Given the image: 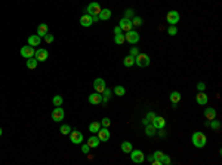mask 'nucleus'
<instances>
[{
    "instance_id": "f257e3e1",
    "label": "nucleus",
    "mask_w": 222,
    "mask_h": 165,
    "mask_svg": "<svg viewBox=\"0 0 222 165\" xmlns=\"http://www.w3.org/2000/svg\"><path fill=\"white\" fill-rule=\"evenodd\" d=\"M191 140H193V144H194L195 147H198V149L204 147V146H206V143H207V138H206V135H204L203 132H200V131L194 132Z\"/></svg>"
},
{
    "instance_id": "f03ea898",
    "label": "nucleus",
    "mask_w": 222,
    "mask_h": 165,
    "mask_svg": "<svg viewBox=\"0 0 222 165\" xmlns=\"http://www.w3.org/2000/svg\"><path fill=\"white\" fill-rule=\"evenodd\" d=\"M135 64L138 66V67H147L148 64H150V57L147 54H139L135 57Z\"/></svg>"
},
{
    "instance_id": "7ed1b4c3",
    "label": "nucleus",
    "mask_w": 222,
    "mask_h": 165,
    "mask_svg": "<svg viewBox=\"0 0 222 165\" xmlns=\"http://www.w3.org/2000/svg\"><path fill=\"white\" fill-rule=\"evenodd\" d=\"M124 37H126V42L132 43V45H136V43L139 42V33L135 31V30H129V31H126Z\"/></svg>"
},
{
    "instance_id": "20e7f679",
    "label": "nucleus",
    "mask_w": 222,
    "mask_h": 165,
    "mask_svg": "<svg viewBox=\"0 0 222 165\" xmlns=\"http://www.w3.org/2000/svg\"><path fill=\"white\" fill-rule=\"evenodd\" d=\"M101 5L99 3H96V2H94V3H89L88 5V9H86V12H88L89 15H92V16H98L99 15V12H101Z\"/></svg>"
},
{
    "instance_id": "39448f33",
    "label": "nucleus",
    "mask_w": 222,
    "mask_h": 165,
    "mask_svg": "<svg viewBox=\"0 0 222 165\" xmlns=\"http://www.w3.org/2000/svg\"><path fill=\"white\" fill-rule=\"evenodd\" d=\"M129 155H130V159L133 161L135 164H142V162L145 161V156H144V153H142L141 150H133V149H132V152H130Z\"/></svg>"
},
{
    "instance_id": "423d86ee",
    "label": "nucleus",
    "mask_w": 222,
    "mask_h": 165,
    "mask_svg": "<svg viewBox=\"0 0 222 165\" xmlns=\"http://www.w3.org/2000/svg\"><path fill=\"white\" fill-rule=\"evenodd\" d=\"M70 140H71L73 144H80V143H83V134H81L80 131L73 130L70 132Z\"/></svg>"
},
{
    "instance_id": "0eeeda50",
    "label": "nucleus",
    "mask_w": 222,
    "mask_h": 165,
    "mask_svg": "<svg viewBox=\"0 0 222 165\" xmlns=\"http://www.w3.org/2000/svg\"><path fill=\"white\" fill-rule=\"evenodd\" d=\"M105 88H107V83H105V80H104L102 77H98V79H95V80H94V89H95V92H99V94H102Z\"/></svg>"
},
{
    "instance_id": "6e6552de",
    "label": "nucleus",
    "mask_w": 222,
    "mask_h": 165,
    "mask_svg": "<svg viewBox=\"0 0 222 165\" xmlns=\"http://www.w3.org/2000/svg\"><path fill=\"white\" fill-rule=\"evenodd\" d=\"M64 116H65V112H64V109L62 107H55L54 112H52V121H55V122H61L62 119H64Z\"/></svg>"
},
{
    "instance_id": "1a4fd4ad",
    "label": "nucleus",
    "mask_w": 222,
    "mask_h": 165,
    "mask_svg": "<svg viewBox=\"0 0 222 165\" xmlns=\"http://www.w3.org/2000/svg\"><path fill=\"white\" fill-rule=\"evenodd\" d=\"M166 21H168L170 25H175V24L179 22V14H178L176 11H170V12H168V15H166Z\"/></svg>"
},
{
    "instance_id": "9d476101",
    "label": "nucleus",
    "mask_w": 222,
    "mask_h": 165,
    "mask_svg": "<svg viewBox=\"0 0 222 165\" xmlns=\"http://www.w3.org/2000/svg\"><path fill=\"white\" fill-rule=\"evenodd\" d=\"M34 54H36V51H34L33 46H30V45H25V46H22L21 48V55L24 57V58H33Z\"/></svg>"
},
{
    "instance_id": "9b49d317",
    "label": "nucleus",
    "mask_w": 222,
    "mask_h": 165,
    "mask_svg": "<svg viewBox=\"0 0 222 165\" xmlns=\"http://www.w3.org/2000/svg\"><path fill=\"white\" fill-rule=\"evenodd\" d=\"M34 58H36L39 62L46 61L47 58H49V52H47L46 49H37V51H36V54H34Z\"/></svg>"
},
{
    "instance_id": "f8f14e48",
    "label": "nucleus",
    "mask_w": 222,
    "mask_h": 165,
    "mask_svg": "<svg viewBox=\"0 0 222 165\" xmlns=\"http://www.w3.org/2000/svg\"><path fill=\"white\" fill-rule=\"evenodd\" d=\"M89 103L92 104V106H98V104L102 103V94H99V92H94V94H90L89 95Z\"/></svg>"
},
{
    "instance_id": "ddd939ff",
    "label": "nucleus",
    "mask_w": 222,
    "mask_h": 165,
    "mask_svg": "<svg viewBox=\"0 0 222 165\" xmlns=\"http://www.w3.org/2000/svg\"><path fill=\"white\" fill-rule=\"evenodd\" d=\"M96 135H98V138H99L101 141H108V140H110V131H108V128H105V126H101L99 131L96 132Z\"/></svg>"
},
{
    "instance_id": "4468645a",
    "label": "nucleus",
    "mask_w": 222,
    "mask_h": 165,
    "mask_svg": "<svg viewBox=\"0 0 222 165\" xmlns=\"http://www.w3.org/2000/svg\"><path fill=\"white\" fill-rule=\"evenodd\" d=\"M119 27L121 28V31H129V30H132L133 25H132V21L123 16V18L120 20V22H119Z\"/></svg>"
},
{
    "instance_id": "2eb2a0df",
    "label": "nucleus",
    "mask_w": 222,
    "mask_h": 165,
    "mask_svg": "<svg viewBox=\"0 0 222 165\" xmlns=\"http://www.w3.org/2000/svg\"><path fill=\"white\" fill-rule=\"evenodd\" d=\"M80 24H81V27H90L92 24H94V18H92V15H89V14H85V15H81V18H80Z\"/></svg>"
},
{
    "instance_id": "dca6fc26",
    "label": "nucleus",
    "mask_w": 222,
    "mask_h": 165,
    "mask_svg": "<svg viewBox=\"0 0 222 165\" xmlns=\"http://www.w3.org/2000/svg\"><path fill=\"white\" fill-rule=\"evenodd\" d=\"M151 124L155 126V130H163V128L166 126V119L162 117V116H155L154 121H153Z\"/></svg>"
},
{
    "instance_id": "f3484780",
    "label": "nucleus",
    "mask_w": 222,
    "mask_h": 165,
    "mask_svg": "<svg viewBox=\"0 0 222 165\" xmlns=\"http://www.w3.org/2000/svg\"><path fill=\"white\" fill-rule=\"evenodd\" d=\"M195 101H197V104H200V106L207 104L209 98H207V95L204 94V91H198V94L195 95Z\"/></svg>"
},
{
    "instance_id": "a211bd4d",
    "label": "nucleus",
    "mask_w": 222,
    "mask_h": 165,
    "mask_svg": "<svg viewBox=\"0 0 222 165\" xmlns=\"http://www.w3.org/2000/svg\"><path fill=\"white\" fill-rule=\"evenodd\" d=\"M40 42H41V37L39 34H33V36H30V37H28V45H30V46H39V45H40Z\"/></svg>"
},
{
    "instance_id": "6ab92c4d",
    "label": "nucleus",
    "mask_w": 222,
    "mask_h": 165,
    "mask_svg": "<svg viewBox=\"0 0 222 165\" xmlns=\"http://www.w3.org/2000/svg\"><path fill=\"white\" fill-rule=\"evenodd\" d=\"M204 117L207 121H212V119H216V110L213 107H207L204 110Z\"/></svg>"
},
{
    "instance_id": "aec40b11",
    "label": "nucleus",
    "mask_w": 222,
    "mask_h": 165,
    "mask_svg": "<svg viewBox=\"0 0 222 165\" xmlns=\"http://www.w3.org/2000/svg\"><path fill=\"white\" fill-rule=\"evenodd\" d=\"M111 15H113V12L110 11V9H101V12H99V20H102V21H107V20H110L111 18Z\"/></svg>"
},
{
    "instance_id": "412c9836",
    "label": "nucleus",
    "mask_w": 222,
    "mask_h": 165,
    "mask_svg": "<svg viewBox=\"0 0 222 165\" xmlns=\"http://www.w3.org/2000/svg\"><path fill=\"white\" fill-rule=\"evenodd\" d=\"M99 143H101V140L98 138V135H92V137L88 138V144L90 146V149H92V147H98Z\"/></svg>"
},
{
    "instance_id": "4be33fe9",
    "label": "nucleus",
    "mask_w": 222,
    "mask_h": 165,
    "mask_svg": "<svg viewBox=\"0 0 222 165\" xmlns=\"http://www.w3.org/2000/svg\"><path fill=\"white\" fill-rule=\"evenodd\" d=\"M169 100L172 101V104H178L181 101V94L178 92V91H173V92H170V95H169Z\"/></svg>"
},
{
    "instance_id": "5701e85b",
    "label": "nucleus",
    "mask_w": 222,
    "mask_h": 165,
    "mask_svg": "<svg viewBox=\"0 0 222 165\" xmlns=\"http://www.w3.org/2000/svg\"><path fill=\"white\" fill-rule=\"evenodd\" d=\"M145 134H147L148 137H153V135L155 134V126L151 124V122L145 125Z\"/></svg>"
},
{
    "instance_id": "b1692460",
    "label": "nucleus",
    "mask_w": 222,
    "mask_h": 165,
    "mask_svg": "<svg viewBox=\"0 0 222 165\" xmlns=\"http://www.w3.org/2000/svg\"><path fill=\"white\" fill-rule=\"evenodd\" d=\"M132 143L130 141H123L121 143V152H124V153H130L132 152Z\"/></svg>"
},
{
    "instance_id": "393cba45",
    "label": "nucleus",
    "mask_w": 222,
    "mask_h": 165,
    "mask_svg": "<svg viewBox=\"0 0 222 165\" xmlns=\"http://www.w3.org/2000/svg\"><path fill=\"white\" fill-rule=\"evenodd\" d=\"M209 126L213 131H219L221 130V122L216 121V119H212V121H209Z\"/></svg>"
},
{
    "instance_id": "a878e982",
    "label": "nucleus",
    "mask_w": 222,
    "mask_h": 165,
    "mask_svg": "<svg viewBox=\"0 0 222 165\" xmlns=\"http://www.w3.org/2000/svg\"><path fill=\"white\" fill-rule=\"evenodd\" d=\"M37 34L40 36V37L47 34V24H40V25H39V28H37Z\"/></svg>"
},
{
    "instance_id": "bb28decb",
    "label": "nucleus",
    "mask_w": 222,
    "mask_h": 165,
    "mask_svg": "<svg viewBox=\"0 0 222 165\" xmlns=\"http://www.w3.org/2000/svg\"><path fill=\"white\" fill-rule=\"evenodd\" d=\"M99 128H101V122H92V124L89 125V131L92 134H96L99 131Z\"/></svg>"
},
{
    "instance_id": "cd10ccee",
    "label": "nucleus",
    "mask_w": 222,
    "mask_h": 165,
    "mask_svg": "<svg viewBox=\"0 0 222 165\" xmlns=\"http://www.w3.org/2000/svg\"><path fill=\"white\" fill-rule=\"evenodd\" d=\"M37 64H39V61H37L34 57H33V58H28V60H27V67L30 70H34L36 67H37Z\"/></svg>"
},
{
    "instance_id": "c85d7f7f",
    "label": "nucleus",
    "mask_w": 222,
    "mask_h": 165,
    "mask_svg": "<svg viewBox=\"0 0 222 165\" xmlns=\"http://www.w3.org/2000/svg\"><path fill=\"white\" fill-rule=\"evenodd\" d=\"M123 64H124V67H132L135 64V58L132 55H128V57L123 60Z\"/></svg>"
},
{
    "instance_id": "c756f323",
    "label": "nucleus",
    "mask_w": 222,
    "mask_h": 165,
    "mask_svg": "<svg viewBox=\"0 0 222 165\" xmlns=\"http://www.w3.org/2000/svg\"><path fill=\"white\" fill-rule=\"evenodd\" d=\"M114 42L117 43V45H123V43L126 42V37H124V34H123V33H120V34H115L114 36Z\"/></svg>"
},
{
    "instance_id": "7c9ffc66",
    "label": "nucleus",
    "mask_w": 222,
    "mask_h": 165,
    "mask_svg": "<svg viewBox=\"0 0 222 165\" xmlns=\"http://www.w3.org/2000/svg\"><path fill=\"white\" fill-rule=\"evenodd\" d=\"M62 101H64V100H62V97H61V95H55L54 98H52V103H54L55 107H59V106H62Z\"/></svg>"
},
{
    "instance_id": "2f4dec72",
    "label": "nucleus",
    "mask_w": 222,
    "mask_h": 165,
    "mask_svg": "<svg viewBox=\"0 0 222 165\" xmlns=\"http://www.w3.org/2000/svg\"><path fill=\"white\" fill-rule=\"evenodd\" d=\"M110 97H111V91L108 89V88H105L104 92H102V103H107L108 100H110Z\"/></svg>"
},
{
    "instance_id": "473e14b6",
    "label": "nucleus",
    "mask_w": 222,
    "mask_h": 165,
    "mask_svg": "<svg viewBox=\"0 0 222 165\" xmlns=\"http://www.w3.org/2000/svg\"><path fill=\"white\" fill-rule=\"evenodd\" d=\"M130 21H132V25H133V27H141L142 25V18L141 16H133Z\"/></svg>"
},
{
    "instance_id": "72a5a7b5",
    "label": "nucleus",
    "mask_w": 222,
    "mask_h": 165,
    "mask_svg": "<svg viewBox=\"0 0 222 165\" xmlns=\"http://www.w3.org/2000/svg\"><path fill=\"white\" fill-rule=\"evenodd\" d=\"M114 94L115 95H119V97H123L124 94H126V89H124L123 86H119V85H117V86L114 88Z\"/></svg>"
},
{
    "instance_id": "f704fd0d",
    "label": "nucleus",
    "mask_w": 222,
    "mask_h": 165,
    "mask_svg": "<svg viewBox=\"0 0 222 165\" xmlns=\"http://www.w3.org/2000/svg\"><path fill=\"white\" fill-rule=\"evenodd\" d=\"M59 131L64 134V135H67V134H70V132H71V126H70V125H62Z\"/></svg>"
},
{
    "instance_id": "c9c22d12",
    "label": "nucleus",
    "mask_w": 222,
    "mask_h": 165,
    "mask_svg": "<svg viewBox=\"0 0 222 165\" xmlns=\"http://www.w3.org/2000/svg\"><path fill=\"white\" fill-rule=\"evenodd\" d=\"M133 16H135L133 9H126V11H124V18H128V20H130V18H133Z\"/></svg>"
},
{
    "instance_id": "e433bc0d",
    "label": "nucleus",
    "mask_w": 222,
    "mask_h": 165,
    "mask_svg": "<svg viewBox=\"0 0 222 165\" xmlns=\"http://www.w3.org/2000/svg\"><path fill=\"white\" fill-rule=\"evenodd\" d=\"M153 156H154V159H159V161H162L163 156H164V153H163L162 150H155L154 153H153Z\"/></svg>"
},
{
    "instance_id": "4c0bfd02",
    "label": "nucleus",
    "mask_w": 222,
    "mask_h": 165,
    "mask_svg": "<svg viewBox=\"0 0 222 165\" xmlns=\"http://www.w3.org/2000/svg\"><path fill=\"white\" fill-rule=\"evenodd\" d=\"M168 33H169L170 36L178 34V28H176V25H170V27L168 28Z\"/></svg>"
},
{
    "instance_id": "58836bf2",
    "label": "nucleus",
    "mask_w": 222,
    "mask_h": 165,
    "mask_svg": "<svg viewBox=\"0 0 222 165\" xmlns=\"http://www.w3.org/2000/svg\"><path fill=\"white\" fill-rule=\"evenodd\" d=\"M155 116H157V115H155L154 112H148V115H147V117H145V119H147L148 122H153Z\"/></svg>"
},
{
    "instance_id": "ea45409f",
    "label": "nucleus",
    "mask_w": 222,
    "mask_h": 165,
    "mask_svg": "<svg viewBox=\"0 0 222 165\" xmlns=\"http://www.w3.org/2000/svg\"><path fill=\"white\" fill-rule=\"evenodd\" d=\"M43 39H45V42H46V43H52V42L55 40V37L52 34H49V33H47L46 36H43Z\"/></svg>"
},
{
    "instance_id": "a19ab883",
    "label": "nucleus",
    "mask_w": 222,
    "mask_h": 165,
    "mask_svg": "<svg viewBox=\"0 0 222 165\" xmlns=\"http://www.w3.org/2000/svg\"><path fill=\"white\" fill-rule=\"evenodd\" d=\"M110 125H111V121H110L108 117H104V119L101 121V126H105V128H108Z\"/></svg>"
},
{
    "instance_id": "79ce46f5",
    "label": "nucleus",
    "mask_w": 222,
    "mask_h": 165,
    "mask_svg": "<svg viewBox=\"0 0 222 165\" xmlns=\"http://www.w3.org/2000/svg\"><path fill=\"white\" fill-rule=\"evenodd\" d=\"M197 89H198V91H204V89H206V83H204V82H198V83H197Z\"/></svg>"
},
{
    "instance_id": "37998d69",
    "label": "nucleus",
    "mask_w": 222,
    "mask_h": 165,
    "mask_svg": "<svg viewBox=\"0 0 222 165\" xmlns=\"http://www.w3.org/2000/svg\"><path fill=\"white\" fill-rule=\"evenodd\" d=\"M89 150H90V146H89L88 143L81 146V152H83V153H89Z\"/></svg>"
},
{
    "instance_id": "c03bdc74",
    "label": "nucleus",
    "mask_w": 222,
    "mask_h": 165,
    "mask_svg": "<svg viewBox=\"0 0 222 165\" xmlns=\"http://www.w3.org/2000/svg\"><path fill=\"white\" fill-rule=\"evenodd\" d=\"M138 54H139V49H138V48H132V49H130V54H129V55H132V57L135 58Z\"/></svg>"
},
{
    "instance_id": "a18cd8bd",
    "label": "nucleus",
    "mask_w": 222,
    "mask_h": 165,
    "mask_svg": "<svg viewBox=\"0 0 222 165\" xmlns=\"http://www.w3.org/2000/svg\"><path fill=\"white\" fill-rule=\"evenodd\" d=\"M163 164H166V165L170 164V158H169L168 155H164V156H163V159H162V165H163Z\"/></svg>"
},
{
    "instance_id": "49530a36",
    "label": "nucleus",
    "mask_w": 222,
    "mask_h": 165,
    "mask_svg": "<svg viewBox=\"0 0 222 165\" xmlns=\"http://www.w3.org/2000/svg\"><path fill=\"white\" fill-rule=\"evenodd\" d=\"M120 33H121V28L117 25V27L114 28V34H120Z\"/></svg>"
},
{
    "instance_id": "de8ad7c7",
    "label": "nucleus",
    "mask_w": 222,
    "mask_h": 165,
    "mask_svg": "<svg viewBox=\"0 0 222 165\" xmlns=\"http://www.w3.org/2000/svg\"><path fill=\"white\" fill-rule=\"evenodd\" d=\"M151 162H153L154 165H162V161H159V159H153Z\"/></svg>"
},
{
    "instance_id": "09e8293b",
    "label": "nucleus",
    "mask_w": 222,
    "mask_h": 165,
    "mask_svg": "<svg viewBox=\"0 0 222 165\" xmlns=\"http://www.w3.org/2000/svg\"><path fill=\"white\" fill-rule=\"evenodd\" d=\"M159 135H160V137H164V131H162V130H160V132H159Z\"/></svg>"
},
{
    "instance_id": "8fccbe9b",
    "label": "nucleus",
    "mask_w": 222,
    "mask_h": 165,
    "mask_svg": "<svg viewBox=\"0 0 222 165\" xmlns=\"http://www.w3.org/2000/svg\"><path fill=\"white\" fill-rule=\"evenodd\" d=\"M2 134H3V130H2V128H0V137H2Z\"/></svg>"
}]
</instances>
